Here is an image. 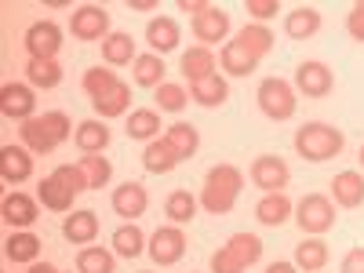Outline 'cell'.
I'll list each match as a JSON object with an SVG mask.
<instances>
[{
	"mask_svg": "<svg viewBox=\"0 0 364 273\" xmlns=\"http://www.w3.org/2000/svg\"><path fill=\"white\" fill-rule=\"evenodd\" d=\"M240 186H245V175L233 164H215L208 175H204V190H200V208L208 215H230L237 197H240Z\"/></svg>",
	"mask_w": 364,
	"mask_h": 273,
	"instance_id": "cell-1",
	"label": "cell"
},
{
	"mask_svg": "<svg viewBox=\"0 0 364 273\" xmlns=\"http://www.w3.org/2000/svg\"><path fill=\"white\" fill-rule=\"evenodd\" d=\"M18 135H22V146L29 149V154L48 157V154H55V149L73 135V124H70L66 113L51 109V113H44V117L26 120V124L18 128Z\"/></svg>",
	"mask_w": 364,
	"mask_h": 273,
	"instance_id": "cell-2",
	"label": "cell"
},
{
	"mask_svg": "<svg viewBox=\"0 0 364 273\" xmlns=\"http://www.w3.org/2000/svg\"><path fill=\"white\" fill-rule=\"evenodd\" d=\"M343 146H346L343 132H339V128H331V124H324V120L302 124V128L295 132V154H299L302 161H314V164L339 157V154H343Z\"/></svg>",
	"mask_w": 364,
	"mask_h": 273,
	"instance_id": "cell-3",
	"label": "cell"
},
{
	"mask_svg": "<svg viewBox=\"0 0 364 273\" xmlns=\"http://www.w3.org/2000/svg\"><path fill=\"white\" fill-rule=\"evenodd\" d=\"M295 223H299L302 233L321 237V233H328L331 226H336V204H331V197H324V193H306L295 204Z\"/></svg>",
	"mask_w": 364,
	"mask_h": 273,
	"instance_id": "cell-4",
	"label": "cell"
},
{
	"mask_svg": "<svg viewBox=\"0 0 364 273\" xmlns=\"http://www.w3.org/2000/svg\"><path fill=\"white\" fill-rule=\"evenodd\" d=\"M259 109L269 117V120H291L295 117V106H299V99H295V87L288 84V80H281V77H266L262 84H259Z\"/></svg>",
	"mask_w": 364,
	"mask_h": 273,
	"instance_id": "cell-5",
	"label": "cell"
},
{
	"mask_svg": "<svg viewBox=\"0 0 364 273\" xmlns=\"http://www.w3.org/2000/svg\"><path fill=\"white\" fill-rule=\"evenodd\" d=\"M146 252L157 266H175L182 255H186V233H182L178 226H161V230H154V237H149Z\"/></svg>",
	"mask_w": 364,
	"mask_h": 273,
	"instance_id": "cell-6",
	"label": "cell"
},
{
	"mask_svg": "<svg viewBox=\"0 0 364 273\" xmlns=\"http://www.w3.org/2000/svg\"><path fill=\"white\" fill-rule=\"evenodd\" d=\"M70 33L77 41H106L109 37V11L99 4H84L70 18Z\"/></svg>",
	"mask_w": 364,
	"mask_h": 273,
	"instance_id": "cell-7",
	"label": "cell"
},
{
	"mask_svg": "<svg viewBox=\"0 0 364 273\" xmlns=\"http://www.w3.org/2000/svg\"><path fill=\"white\" fill-rule=\"evenodd\" d=\"M288 178H291V168H288L281 157L262 154V157L252 161V182H255L262 193H284Z\"/></svg>",
	"mask_w": 364,
	"mask_h": 273,
	"instance_id": "cell-8",
	"label": "cell"
},
{
	"mask_svg": "<svg viewBox=\"0 0 364 273\" xmlns=\"http://www.w3.org/2000/svg\"><path fill=\"white\" fill-rule=\"evenodd\" d=\"M33 109H37V99H33V87L29 84H4L0 87V113H4L8 120H18V124H26V120H33Z\"/></svg>",
	"mask_w": 364,
	"mask_h": 273,
	"instance_id": "cell-9",
	"label": "cell"
},
{
	"mask_svg": "<svg viewBox=\"0 0 364 273\" xmlns=\"http://www.w3.org/2000/svg\"><path fill=\"white\" fill-rule=\"evenodd\" d=\"M58 48H63V29H58L55 22H33L26 29V51L29 58H55Z\"/></svg>",
	"mask_w": 364,
	"mask_h": 273,
	"instance_id": "cell-10",
	"label": "cell"
},
{
	"mask_svg": "<svg viewBox=\"0 0 364 273\" xmlns=\"http://www.w3.org/2000/svg\"><path fill=\"white\" fill-rule=\"evenodd\" d=\"M295 87L302 91L306 99H324L331 87H336V77H331V70L324 63H302L295 70Z\"/></svg>",
	"mask_w": 364,
	"mask_h": 273,
	"instance_id": "cell-11",
	"label": "cell"
},
{
	"mask_svg": "<svg viewBox=\"0 0 364 273\" xmlns=\"http://www.w3.org/2000/svg\"><path fill=\"white\" fill-rule=\"evenodd\" d=\"M33 175V154H29L26 146H4L0 149V178L8 182V186H18Z\"/></svg>",
	"mask_w": 364,
	"mask_h": 273,
	"instance_id": "cell-12",
	"label": "cell"
},
{
	"mask_svg": "<svg viewBox=\"0 0 364 273\" xmlns=\"http://www.w3.org/2000/svg\"><path fill=\"white\" fill-rule=\"evenodd\" d=\"M37 215H41V211H37V200L29 197V193H18V190L8 193L4 204H0V219H4L11 230H29V226L37 223Z\"/></svg>",
	"mask_w": 364,
	"mask_h": 273,
	"instance_id": "cell-13",
	"label": "cell"
},
{
	"mask_svg": "<svg viewBox=\"0 0 364 273\" xmlns=\"http://www.w3.org/2000/svg\"><path fill=\"white\" fill-rule=\"evenodd\" d=\"M146 204H149V193H146L142 182H124V186L113 190V211L120 219H128V223L146 215Z\"/></svg>",
	"mask_w": 364,
	"mask_h": 273,
	"instance_id": "cell-14",
	"label": "cell"
},
{
	"mask_svg": "<svg viewBox=\"0 0 364 273\" xmlns=\"http://www.w3.org/2000/svg\"><path fill=\"white\" fill-rule=\"evenodd\" d=\"M226 33H230V15L223 8H215V4H211L204 15L193 18V37L200 41V48H211V44L226 41Z\"/></svg>",
	"mask_w": 364,
	"mask_h": 273,
	"instance_id": "cell-15",
	"label": "cell"
},
{
	"mask_svg": "<svg viewBox=\"0 0 364 273\" xmlns=\"http://www.w3.org/2000/svg\"><path fill=\"white\" fill-rule=\"evenodd\" d=\"M182 164V157L175 154V146L161 135V139H154V142H146V149H142V168L149 171V175H168V171H175Z\"/></svg>",
	"mask_w": 364,
	"mask_h": 273,
	"instance_id": "cell-16",
	"label": "cell"
},
{
	"mask_svg": "<svg viewBox=\"0 0 364 273\" xmlns=\"http://www.w3.org/2000/svg\"><path fill=\"white\" fill-rule=\"evenodd\" d=\"M182 77H186L190 84H200V80H208V77H215V70H219V63H215V51L211 48H190V51H182Z\"/></svg>",
	"mask_w": 364,
	"mask_h": 273,
	"instance_id": "cell-17",
	"label": "cell"
},
{
	"mask_svg": "<svg viewBox=\"0 0 364 273\" xmlns=\"http://www.w3.org/2000/svg\"><path fill=\"white\" fill-rule=\"evenodd\" d=\"M146 44H149V51L154 55H168V51H175L178 48V22L171 18V15H161V18H149V26H146Z\"/></svg>",
	"mask_w": 364,
	"mask_h": 273,
	"instance_id": "cell-18",
	"label": "cell"
},
{
	"mask_svg": "<svg viewBox=\"0 0 364 273\" xmlns=\"http://www.w3.org/2000/svg\"><path fill=\"white\" fill-rule=\"evenodd\" d=\"M317 29H321V11L314 4H299L284 15V33L291 41H310Z\"/></svg>",
	"mask_w": 364,
	"mask_h": 273,
	"instance_id": "cell-19",
	"label": "cell"
},
{
	"mask_svg": "<svg viewBox=\"0 0 364 273\" xmlns=\"http://www.w3.org/2000/svg\"><path fill=\"white\" fill-rule=\"evenodd\" d=\"M331 197L339 208H360L364 204V175L360 171H339L331 178Z\"/></svg>",
	"mask_w": 364,
	"mask_h": 273,
	"instance_id": "cell-20",
	"label": "cell"
},
{
	"mask_svg": "<svg viewBox=\"0 0 364 273\" xmlns=\"http://www.w3.org/2000/svg\"><path fill=\"white\" fill-rule=\"evenodd\" d=\"M63 237L70 245H91V240L99 237V215L95 211H73L63 223Z\"/></svg>",
	"mask_w": 364,
	"mask_h": 273,
	"instance_id": "cell-21",
	"label": "cell"
},
{
	"mask_svg": "<svg viewBox=\"0 0 364 273\" xmlns=\"http://www.w3.org/2000/svg\"><path fill=\"white\" fill-rule=\"evenodd\" d=\"M73 139H77V149L84 157H95L109 146V128L102 124V120H84V124H77Z\"/></svg>",
	"mask_w": 364,
	"mask_h": 273,
	"instance_id": "cell-22",
	"label": "cell"
},
{
	"mask_svg": "<svg viewBox=\"0 0 364 273\" xmlns=\"http://www.w3.org/2000/svg\"><path fill=\"white\" fill-rule=\"evenodd\" d=\"M291 200L284 197V193H262V200L255 204V219L262 223V226H284L288 223V215H291Z\"/></svg>",
	"mask_w": 364,
	"mask_h": 273,
	"instance_id": "cell-23",
	"label": "cell"
},
{
	"mask_svg": "<svg viewBox=\"0 0 364 273\" xmlns=\"http://www.w3.org/2000/svg\"><path fill=\"white\" fill-rule=\"evenodd\" d=\"M4 255H8L11 262L33 266L37 255H41V237H37V233H29V230H15V233L4 240Z\"/></svg>",
	"mask_w": 364,
	"mask_h": 273,
	"instance_id": "cell-24",
	"label": "cell"
},
{
	"mask_svg": "<svg viewBox=\"0 0 364 273\" xmlns=\"http://www.w3.org/2000/svg\"><path fill=\"white\" fill-rule=\"evenodd\" d=\"M230 99V84L215 73V77H208V80H200V84H190V102H197V106H204V109H215V106H223Z\"/></svg>",
	"mask_w": 364,
	"mask_h": 273,
	"instance_id": "cell-25",
	"label": "cell"
},
{
	"mask_svg": "<svg viewBox=\"0 0 364 273\" xmlns=\"http://www.w3.org/2000/svg\"><path fill=\"white\" fill-rule=\"evenodd\" d=\"M219 63H223V70H226L230 77H248V73H255V70H259V58H255V55H248L237 41H226V44H223Z\"/></svg>",
	"mask_w": 364,
	"mask_h": 273,
	"instance_id": "cell-26",
	"label": "cell"
},
{
	"mask_svg": "<svg viewBox=\"0 0 364 273\" xmlns=\"http://www.w3.org/2000/svg\"><path fill=\"white\" fill-rule=\"evenodd\" d=\"M164 73H168L164 58H161V55H154V51L139 55L135 63H132V77H135V84H139V87H161V84H164Z\"/></svg>",
	"mask_w": 364,
	"mask_h": 273,
	"instance_id": "cell-27",
	"label": "cell"
},
{
	"mask_svg": "<svg viewBox=\"0 0 364 273\" xmlns=\"http://www.w3.org/2000/svg\"><path fill=\"white\" fill-rule=\"evenodd\" d=\"M233 41H237L240 48H245L248 55H255L259 63H262V58L273 51V41H277V37H273L262 22H255V26H245V29H240V33H237Z\"/></svg>",
	"mask_w": 364,
	"mask_h": 273,
	"instance_id": "cell-28",
	"label": "cell"
},
{
	"mask_svg": "<svg viewBox=\"0 0 364 273\" xmlns=\"http://www.w3.org/2000/svg\"><path fill=\"white\" fill-rule=\"evenodd\" d=\"M324 266H328V245H324L321 237H306V240L295 248V269L321 273Z\"/></svg>",
	"mask_w": 364,
	"mask_h": 273,
	"instance_id": "cell-29",
	"label": "cell"
},
{
	"mask_svg": "<svg viewBox=\"0 0 364 273\" xmlns=\"http://www.w3.org/2000/svg\"><path fill=\"white\" fill-rule=\"evenodd\" d=\"M26 77H29V87H58L63 84V66L55 58H29L26 63Z\"/></svg>",
	"mask_w": 364,
	"mask_h": 273,
	"instance_id": "cell-30",
	"label": "cell"
},
{
	"mask_svg": "<svg viewBox=\"0 0 364 273\" xmlns=\"http://www.w3.org/2000/svg\"><path fill=\"white\" fill-rule=\"evenodd\" d=\"M102 58H106L109 66H128V63H135L139 51H135L132 33H109V37L102 41Z\"/></svg>",
	"mask_w": 364,
	"mask_h": 273,
	"instance_id": "cell-31",
	"label": "cell"
},
{
	"mask_svg": "<svg viewBox=\"0 0 364 273\" xmlns=\"http://www.w3.org/2000/svg\"><path fill=\"white\" fill-rule=\"evenodd\" d=\"M120 84H124V80H117V73H113V70H102V66L87 70V73H84V80H80V87L87 91V99H91V102H99V99L113 95V91H117Z\"/></svg>",
	"mask_w": 364,
	"mask_h": 273,
	"instance_id": "cell-32",
	"label": "cell"
},
{
	"mask_svg": "<svg viewBox=\"0 0 364 273\" xmlns=\"http://www.w3.org/2000/svg\"><path fill=\"white\" fill-rule=\"evenodd\" d=\"M128 139H139V142L161 139V113L157 109H135L128 117Z\"/></svg>",
	"mask_w": 364,
	"mask_h": 273,
	"instance_id": "cell-33",
	"label": "cell"
},
{
	"mask_svg": "<svg viewBox=\"0 0 364 273\" xmlns=\"http://www.w3.org/2000/svg\"><path fill=\"white\" fill-rule=\"evenodd\" d=\"M164 139L175 146V154L182 157V161H190L197 149H200V135H197V128L193 124H186V120H178V124H171L168 132H164Z\"/></svg>",
	"mask_w": 364,
	"mask_h": 273,
	"instance_id": "cell-34",
	"label": "cell"
},
{
	"mask_svg": "<svg viewBox=\"0 0 364 273\" xmlns=\"http://www.w3.org/2000/svg\"><path fill=\"white\" fill-rule=\"evenodd\" d=\"M197 197L190 193V190H175V193H168V200H164V215L171 219V226H182V223H190L193 215H197Z\"/></svg>",
	"mask_w": 364,
	"mask_h": 273,
	"instance_id": "cell-35",
	"label": "cell"
},
{
	"mask_svg": "<svg viewBox=\"0 0 364 273\" xmlns=\"http://www.w3.org/2000/svg\"><path fill=\"white\" fill-rule=\"evenodd\" d=\"M113 266H117V252H106V248H95V245L80 248V255H77L80 273H113Z\"/></svg>",
	"mask_w": 364,
	"mask_h": 273,
	"instance_id": "cell-36",
	"label": "cell"
},
{
	"mask_svg": "<svg viewBox=\"0 0 364 273\" xmlns=\"http://www.w3.org/2000/svg\"><path fill=\"white\" fill-rule=\"evenodd\" d=\"M113 252H117V255H124V259H139V255L146 252V237H142V230H139L135 223L120 226V230L113 233Z\"/></svg>",
	"mask_w": 364,
	"mask_h": 273,
	"instance_id": "cell-37",
	"label": "cell"
},
{
	"mask_svg": "<svg viewBox=\"0 0 364 273\" xmlns=\"http://www.w3.org/2000/svg\"><path fill=\"white\" fill-rule=\"evenodd\" d=\"M226 248L240 259V266H245V269L262 259V240H259L255 233H233V237L226 240Z\"/></svg>",
	"mask_w": 364,
	"mask_h": 273,
	"instance_id": "cell-38",
	"label": "cell"
},
{
	"mask_svg": "<svg viewBox=\"0 0 364 273\" xmlns=\"http://www.w3.org/2000/svg\"><path fill=\"white\" fill-rule=\"evenodd\" d=\"M37 197H41V200H44V208H51V211H73V193H70V190H66L55 175H48V178L41 182Z\"/></svg>",
	"mask_w": 364,
	"mask_h": 273,
	"instance_id": "cell-39",
	"label": "cell"
},
{
	"mask_svg": "<svg viewBox=\"0 0 364 273\" xmlns=\"http://www.w3.org/2000/svg\"><path fill=\"white\" fill-rule=\"evenodd\" d=\"M128 106H132V87L128 84H120L113 95H106V99H99V102H91V109H95L102 120H113V117H124L128 113Z\"/></svg>",
	"mask_w": 364,
	"mask_h": 273,
	"instance_id": "cell-40",
	"label": "cell"
},
{
	"mask_svg": "<svg viewBox=\"0 0 364 273\" xmlns=\"http://www.w3.org/2000/svg\"><path fill=\"white\" fill-rule=\"evenodd\" d=\"M157 106H161V113H182L190 106V91L182 87V84H161L157 87Z\"/></svg>",
	"mask_w": 364,
	"mask_h": 273,
	"instance_id": "cell-41",
	"label": "cell"
},
{
	"mask_svg": "<svg viewBox=\"0 0 364 273\" xmlns=\"http://www.w3.org/2000/svg\"><path fill=\"white\" fill-rule=\"evenodd\" d=\"M80 168H84V175H87V190H102V186H109V178H113V164H109L102 154L84 157V161H80Z\"/></svg>",
	"mask_w": 364,
	"mask_h": 273,
	"instance_id": "cell-42",
	"label": "cell"
},
{
	"mask_svg": "<svg viewBox=\"0 0 364 273\" xmlns=\"http://www.w3.org/2000/svg\"><path fill=\"white\" fill-rule=\"evenodd\" d=\"M51 175H55L58 182H63V186H66L73 197L87 190V175H84V168H80V164H58Z\"/></svg>",
	"mask_w": 364,
	"mask_h": 273,
	"instance_id": "cell-43",
	"label": "cell"
},
{
	"mask_svg": "<svg viewBox=\"0 0 364 273\" xmlns=\"http://www.w3.org/2000/svg\"><path fill=\"white\" fill-rule=\"evenodd\" d=\"M211 273H245V266H240V259L223 245L215 255H211Z\"/></svg>",
	"mask_w": 364,
	"mask_h": 273,
	"instance_id": "cell-44",
	"label": "cell"
},
{
	"mask_svg": "<svg viewBox=\"0 0 364 273\" xmlns=\"http://www.w3.org/2000/svg\"><path fill=\"white\" fill-rule=\"evenodd\" d=\"M346 29H350V37H353L357 44H364V0H357V4L350 8V15H346Z\"/></svg>",
	"mask_w": 364,
	"mask_h": 273,
	"instance_id": "cell-45",
	"label": "cell"
},
{
	"mask_svg": "<svg viewBox=\"0 0 364 273\" xmlns=\"http://www.w3.org/2000/svg\"><path fill=\"white\" fill-rule=\"evenodd\" d=\"M248 15H255L259 22H266V18H273V15H277L281 11V0H248Z\"/></svg>",
	"mask_w": 364,
	"mask_h": 273,
	"instance_id": "cell-46",
	"label": "cell"
},
{
	"mask_svg": "<svg viewBox=\"0 0 364 273\" xmlns=\"http://www.w3.org/2000/svg\"><path fill=\"white\" fill-rule=\"evenodd\" d=\"M343 273H364V248H353L343 259Z\"/></svg>",
	"mask_w": 364,
	"mask_h": 273,
	"instance_id": "cell-47",
	"label": "cell"
},
{
	"mask_svg": "<svg viewBox=\"0 0 364 273\" xmlns=\"http://www.w3.org/2000/svg\"><path fill=\"white\" fill-rule=\"evenodd\" d=\"M208 8H211L208 0H178V11H186V15L193 11V18H197V15H204Z\"/></svg>",
	"mask_w": 364,
	"mask_h": 273,
	"instance_id": "cell-48",
	"label": "cell"
},
{
	"mask_svg": "<svg viewBox=\"0 0 364 273\" xmlns=\"http://www.w3.org/2000/svg\"><path fill=\"white\" fill-rule=\"evenodd\" d=\"M157 0H128V11H157Z\"/></svg>",
	"mask_w": 364,
	"mask_h": 273,
	"instance_id": "cell-49",
	"label": "cell"
},
{
	"mask_svg": "<svg viewBox=\"0 0 364 273\" xmlns=\"http://www.w3.org/2000/svg\"><path fill=\"white\" fill-rule=\"evenodd\" d=\"M266 273H295V262H269Z\"/></svg>",
	"mask_w": 364,
	"mask_h": 273,
	"instance_id": "cell-50",
	"label": "cell"
},
{
	"mask_svg": "<svg viewBox=\"0 0 364 273\" xmlns=\"http://www.w3.org/2000/svg\"><path fill=\"white\" fill-rule=\"evenodd\" d=\"M26 273H58V269H55L51 262H33V266H29Z\"/></svg>",
	"mask_w": 364,
	"mask_h": 273,
	"instance_id": "cell-51",
	"label": "cell"
},
{
	"mask_svg": "<svg viewBox=\"0 0 364 273\" xmlns=\"http://www.w3.org/2000/svg\"><path fill=\"white\" fill-rule=\"evenodd\" d=\"M360 164H364V146H360Z\"/></svg>",
	"mask_w": 364,
	"mask_h": 273,
	"instance_id": "cell-52",
	"label": "cell"
}]
</instances>
